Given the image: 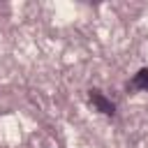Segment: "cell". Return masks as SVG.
<instances>
[{"mask_svg":"<svg viewBox=\"0 0 148 148\" xmlns=\"http://www.w3.org/2000/svg\"><path fill=\"white\" fill-rule=\"evenodd\" d=\"M130 88L132 90H148V67H143L134 74V79L130 81Z\"/></svg>","mask_w":148,"mask_h":148,"instance_id":"cell-2","label":"cell"},{"mask_svg":"<svg viewBox=\"0 0 148 148\" xmlns=\"http://www.w3.org/2000/svg\"><path fill=\"white\" fill-rule=\"evenodd\" d=\"M88 99H90V104H92L97 111H102L104 116H113V113H116V106H113V102H111V99H106V97H104L99 90H90Z\"/></svg>","mask_w":148,"mask_h":148,"instance_id":"cell-1","label":"cell"}]
</instances>
